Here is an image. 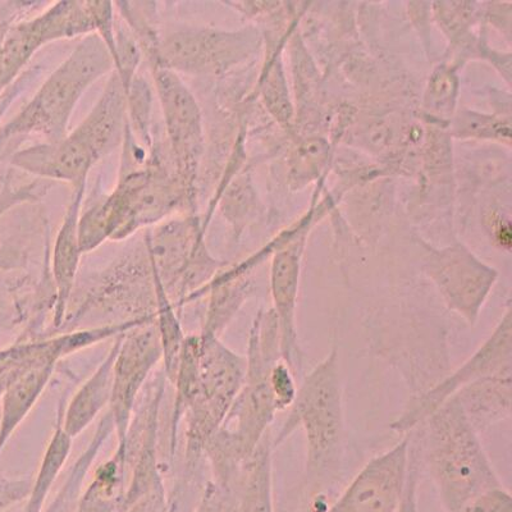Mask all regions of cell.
Masks as SVG:
<instances>
[{"mask_svg": "<svg viewBox=\"0 0 512 512\" xmlns=\"http://www.w3.org/2000/svg\"><path fill=\"white\" fill-rule=\"evenodd\" d=\"M246 374L221 427L205 447L216 482L235 486L242 466L267 436L277 413L269 374L281 360L280 333L273 310L260 312L250 329Z\"/></svg>", "mask_w": 512, "mask_h": 512, "instance_id": "obj_1", "label": "cell"}, {"mask_svg": "<svg viewBox=\"0 0 512 512\" xmlns=\"http://www.w3.org/2000/svg\"><path fill=\"white\" fill-rule=\"evenodd\" d=\"M419 427H423L425 464L446 512H459L475 497L504 487L484 451L479 432L455 396Z\"/></svg>", "mask_w": 512, "mask_h": 512, "instance_id": "obj_2", "label": "cell"}, {"mask_svg": "<svg viewBox=\"0 0 512 512\" xmlns=\"http://www.w3.org/2000/svg\"><path fill=\"white\" fill-rule=\"evenodd\" d=\"M304 429L306 474L312 482H326L340 472L345 447L344 399L337 345L297 388L294 404L273 447L282 445L296 429Z\"/></svg>", "mask_w": 512, "mask_h": 512, "instance_id": "obj_3", "label": "cell"}, {"mask_svg": "<svg viewBox=\"0 0 512 512\" xmlns=\"http://www.w3.org/2000/svg\"><path fill=\"white\" fill-rule=\"evenodd\" d=\"M114 62L104 41L91 34L81 41L70 57L49 77L8 126L9 135L38 132L49 141L67 136V125L73 108L95 80L111 70Z\"/></svg>", "mask_w": 512, "mask_h": 512, "instance_id": "obj_4", "label": "cell"}, {"mask_svg": "<svg viewBox=\"0 0 512 512\" xmlns=\"http://www.w3.org/2000/svg\"><path fill=\"white\" fill-rule=\"evenodd\" d=\"M199 337L196 387L182 411L187 418L186 456L190 460L198 459L221 427L246 374L245 356L236 354L219 337Z\"/></svg>", "mask_w": 512, "mask_h": 512, "instance_id": "obj_5", "label": "cell"}, {"mask_svg": "<svg viewBox=\"0 0 512 512\" xmlns=\"http://www.w3.org/2000/svg\"><path fill=\"white\" fill-rule=\"evenodd\" d=\"M511 361L512 318L509 308L487 340L463 365L409 402L404 413L391 424L392 431L408 436L429 415L470 383L496 374L511 373Z\"/></svg>", "mask_w": 512, "mask_h": 512, "instance_id": "obj_6", "label": "cell"}, {"mask_svg": "<svg viewBox=\"0 0 512 512\" xmlns=\"http://www.w3.org/2000/svg\"><path fill=\"white\" fill-rule=\"evenodd\" d=\"M162 360V346L154 318L131 329L122 337L114 361L112 399L109 404L113 429L117 434V452L127 455L132 411L150 372Z\"/></svg>", "mask_w": 512, "mask_h": 512, "instance_id": "obj_7", "label": "cell"}, {"mask_svg": "<svg viewBox=\"0 0 512 512\" xmlns=\"http://www.w3.org/2000/svg\"><path fill=\"white\" fill-rule=\"evenodd\" d=\"M410 434L374 457L328 512H397L410 464Z\"/></svg>", "mask_w": 512, "mask_h": 512, "instance_id": "obj_8", "label": "cell"}, {"mask_svg": "<svg viewBox=\"0 0 512 512\" xmlns=\"http://www.w3.org/2000/svg\"><path fill=\"white\" fill-rule=\"evenodd\" d=\"M154 77L173 153L185 177L190 178L194 175L201 146L198 104L176 72L157 63Z\"/></svg>", "mask_w": 512, "mask_h": 512, "instance_id": "obj_9", "label": "cell"}, {"mask_svg": "<svg viewBox=\"0 0 512 512\" xmlns=\"http://www.w3.org/2000/svg\"><path fill=\"white\" fill-rule=\"evenodd\" d=\"M432 276L448 309L474 326L495 282L491 269L469 256L445 255L433 265Z\"/></svg>", "mask_w": 512, "mask_h": 512, "instance_id": "obj_10", "label": "cell"}, {"mask_svg": "<svg viewBox=\"0 0 512 512\" xmlns=\"http://www.w3.org/2000/svg\"><path fill=\"white\" fill-rule=\"evenodd\" d=\"M299 263L297 251H286L276 256L272 267V310L280 333L281 358L295 376L301 372L304 358L296 318Z\"/></svg>", "mask_w": 512, "mask_h": 512, "instance_id": "obj_11", "label": "cell"}, {"mask_svg": "<svg viewBox=\"0 0 512 512\" xmlns=\"http://www.w3.org/2000/svg\"><path fill=\"white\" fill-rule=\"evenodd\" d=\"M96 162L80 139L73 134L58 141L35 146L17 155L16 164L25 171L45 178L84 184L86 175Z\"/></svg>", "mask_w": 512, "mask_h": 512, "instance_id": "obj_12", "label": "cell"}, {"mask_svg": "<svg viewBox=\"0 0 512 512\" xmlns=\"http://www.w3.org/2000/svg\"><path fill=\"white\" fill-rule=\"evenodd\" d=\"M127 333V332H126ZM125 333L114 338L111 350L105 356L102 364L86 379L84 384L75 392L67 409L61 415L64 432L73 438L79 436L96 416L111 404L113 388L114 361L120 350L122 337Z\"/></svg>", "mask_w": 512, "mask_h": 512, "instance_id": "obj_13", "label": "cell"}, {"mask_svg": "<svg viewBox=\"0 0 512 512\" xmlns=\"http://www.w3.org/2000/svg\"><path fill=\"white\" fill-rule=\"evenodd\" d=\"M84 184L76 186L75 195L66 217L58 232L56 244H54L52 258V272L57 290L56 313H54V324L61 326L68 300H70L73 285H75L76 274L79 271L81 246L79 239L80 208L84 198Z\"/></svg>", "mask_w": 512, "mask_h": 512, "instance_id": "obj_14", "label": "cell"}, {"mask_svg": "<svg viewBox=\"0 0 512 512\" xmlns=\"http://www.w3.org/2000/svg\"><path fill=\"white\" fill-rule=\"evenodd\" d=\"M126 91L120 77L114 76L102 99L73 135L88 146L94 158L99 160L120 144L125 116Z\"/></svg>", "mask_w": 512, "mask_h": 512, "instance_id": "obj_15", "label": "cell"}, {"mask_svg": "<svg viewBox=\"0 0 512 512\" xmlns=\"http://www.w3.org/2000/svg\"><path fill=\"white\" fill-rule=\"evenodd\" d=\"M58 361L47 360L36 364L20 374L3 392L0 401V452L7 445L9 438L24 422L26 416L34 409L36 402L43 395Z\"/></svg>", "mask_w": 512, "mask_h": 512, "instance_id": "obj_16", "label": "cell"}, {"mask_svg": "<svg viewBox=\"0 0 512 512\" xmlns=\"http://www.w3.org/2000/svg\"><path fill=\"white\" fill-rule=\"evenodd\" d=\"M511 383V373L496 374L480 378L456 393V399L478 432L510 418Z\"/></svg>", "mask_w": 512, "mask_h": 512, "instance_id": "obj_17", "label": "cell"}, {"mask_svg": "<svg viewBox=\"0 0 512 512\" xmlns=\"http://www.w3.org/2000/svg\"><path fill=\"white\" fill-rule=\"evenodd\" d=\"M273 438L267 433L254 454L242 466L235 492L240 512H274L272 452Z\"/></svg>", "mask_w": 512, "mask_h": 512, "instance_id": "obj_18", "label": "cell"}, {"mask_svg": "<svg viewBox=\"0 0 512 512\" xmlns=\"http://www.w3.org/2000/svg\"><path fill=\"white\" fill-rule=\"evenodd\" d=\"M242 273L223 274L208 286L210 303L201 335L219 337L230 324L248 295V285L241 280Z\"/></svg>", "mask_w": 512, "mask_h": 512, "instance_id": "obj_19", "label": "cell"}, {"mask_svg": "<svg viewBox=\"0 0 512 512\" xmlns=\"http://www.w3.org/2000/svg\"><path fill=\"white\" fill-rule=\"evenodd\" d=\"M36 20H38L43 43L82 34L91 35V32L96 30L90 2L58 3Z\"/></svg>", "mask_w": 512, "mask_h": 512, "instance_id": "obj_20", "label": "cell"}, {"mask_svg": "<svg viewBox=\"0 0 512 512\" xmlns=\"http://www.w3.org/2000/svg\"><path fill=\"white\" fill-rule=\"evenodd\" d=\"M155 282H157V318L154 317L155 327L158 329L160 346H162V361L164 372L172 383L175 382L178 365H180L182 350H184L186 337L180 319L177 318L172 303L164 290L163 282L154 269Z\"/></svg>", "mask_w": 512, "mask_h": 512, "instance_id": "obj_21", "label": "cell"}, {"mask_svg": "<svg viewBox=\"0 0 512 512\" xmlns=\"http://www.w3.org/2000/svg\"><path fill=\"white\" fill-rule=\"evenodd\" d=\"M269 383H271V390L277 410L290 409L291 405L294 404L297 388L299 387L296 386L294 372L282 359L273 365L271 374H269Z\"/></svg>", "mask_w": 512, "mask_h": 512, "instance_id": "obj_22", "label": "cell"}, {"mask_svg": "<svg viewBox=\"0 0 512 512\" xmlns=\"http://www.w3.org/2000/svg\"><path fill=\"white\" fill-rule=\"evenodd\" d=\"M459 512H512V498L505 487L491 489L468 502Z\"/></svg>", "mask_w": 512, "mask_h": 512, "instance_id": "obj_23", "label": "cell"}, {"mask_svg": "<svg viewBox=\"0 0 512 512\" xmlns=\"http://www.w3.org/2000/svg\"><path fill=\"white\" fill-rule=\"evenodd\" d=\"M418 452L410 442V464L408 478H406L404 493L397 512H418V500H416V489H418Z\"/></svg>", "mask_w": 512, "mask_h": 512, "instance_id": "obj_24", "label": "cell"}, {"mask_svg": "<svg viewBox=\"0 0 512 512\" xmlns=\"http://www.w3.org/2000/svg\"><path fill=\"white\" fill-rule=\"evenodd\" d=\"M25 484L0 480V510L24 496Z\"/></svg>", "mask_w": 512, "mask_h": 512, "instance_id": "obj_25", "label": "cell"}]
</instances>
